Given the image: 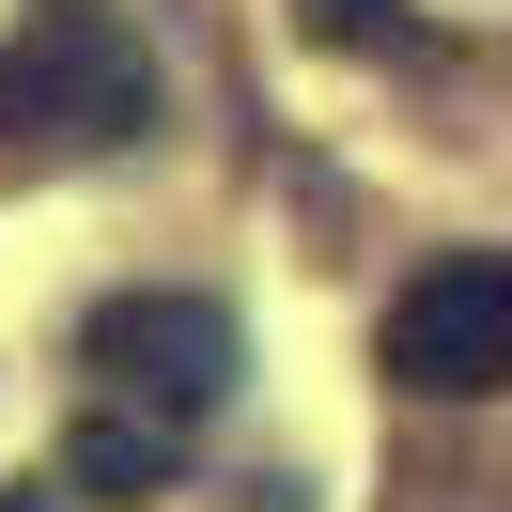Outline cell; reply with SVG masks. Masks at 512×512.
Instances as JSON below:
<instances>
[{"label": "cell", "mask_w": 512, "mask_h": 512, "mask_svg": "<svg viewBox=\"0 0 512 512\" xmlns=\"http://www.w3.org/2000/svg\"><path fill=\"white\" fill-rule=\"evenodd\" d=\"M171 466H187V419H156V404H94L63 435V497H109V512L171 497Z\"/></svg>", "instance_id": "obj_4"}, {"label": "cell", "mask_w": 512, "mask_h": 512, "mask_svg": "<svg viewBox=\"0 0 512 512\" xmlns=\"http://www.w3.org/2000/svg\"><path fill=\"white\" fill-rule=\"evenodd\" d=\"M311 32L326 47H404V16H388V0H311Z\"/></svg>", "instance_id": "obj_5"}, {"label": "cell", "mask_w": 512, "mask_h": 512, "mask_svg": "<svg viewBox=\"0 0 512 512\" xmlns=\"http://www.w3.org/2000/svg\"><path fill=\"white\" fill-rule=\"evenodd\" d=\"M0 512H63V497H0Z\"/></svg>", "instance_id": "obj_6"}, {"label": "cell", "mask_w": 512, "mask_h": 512, "mask_svg": "<svg viewBox=\"0 0 512 512\" xmlns=\"http://www.w3.org/2000/svg\"><path fill=\"white\" fill-rule=\"evenodd\" d=\"M78 373L109 388V404H156V419H218L233 404V373H249V342H233V311L218 295H187V280H140V295H94V326H78Z\"/></svg>", "instance_id": "obj_2"}, {"label": "cell", "mask_w": 512, "mask_h": 512, "mask_svg": "<svg viewBox=\"0 0 512 512\" xmlns=\"http://www.w3.org/2000/svg\"><path fill=\"white\" fill-rule=\"evenodd\" d=\"M156 140V47L125 0H16L0 32V156L16 171H94Z\"/></svg>", "instance_id": "obj_1"}, {"label": "cell", "mask_w": 512, "mask_h": 512, "mask_svg": "<svg viewBox=\"0 0 512 512\" xmlns=\"http://www.w3.org/2000/svg\"><path fill=\"white\" fill-rule=\"evenodd\" d=\"M373 357H388V388H419V404L512 388V249H435L404 295H388Z\"/></svg>", "instance_id": "obj_3"}]
</instances>
